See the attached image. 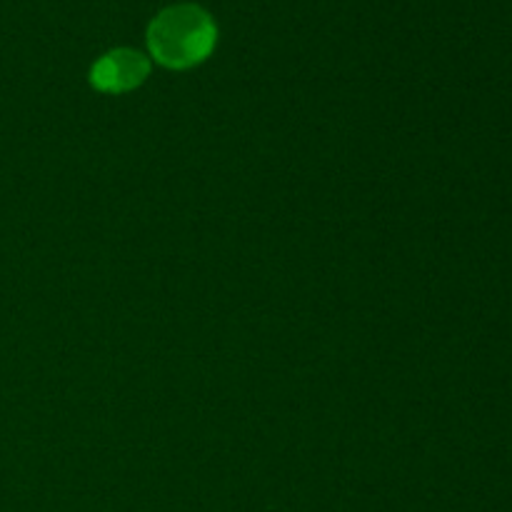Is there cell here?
Returning <instances> with one entry per match:
<instances>
[{"instance_id":"1","label":"cell","mask_w":512,"mask_h":512,"mask_svg":"<svg viewBox=\"0 0 512 512\" xmlns=\"http://www.w3.org/2000/svg\"><path fill=\"white\" fill-rule=\"evenodd\" d=\"M213 18L198 5L165 8L148 28V45L153 58L165 68L183 70L198 65L215 48Z\"/></svg>"},{"instance_id":"2","label":"cell","mask_w":512,"mask_h":512,"mask_svg":"<svg viewBox=\"0 0 512 512\" xmlns=\"http://www.w3.org/2000/svg\"><path fill=\"white\" fill-rule=\"evenodd\" d=\"M150 63L138 50L120 48L103 55L90 70V80L103 93H128L148 78Z\"/></svg>"}]
</instances>
